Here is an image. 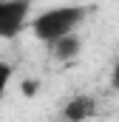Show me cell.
I'll use <instances>...</instances> for the list:
<instances>
[{
    "label": "cell",
    "mask_w": 119,
    "mask_h": 122,
    "mask_svg": "<svg viewBox=\"0 0 119 122\" xmlns=\"http://www.w3.org/2000/svg\"><path fill=\"white\" fill-rule=\"evenodd\" d=\"M62 117L71 119V122H82V119L96 117V99H94V97H85V94L71 97V99L62 105Z\"/></svg>",
    "instance_id": "cell-3"
},
{
    "label": "cell",
    "mask_w": 119,
    "mask_h": 122,
    "mask_svg": "<svg viewBox=\"0 0 119 122\" xmlns=\"http://www.w3.org/2000/svg\"><path fill=\"white\" fill-rule=\"evenodd\" d=\"M9 80H11V65L0 62V97L6 94V88H9Z\"/></svg>",
    "instance_id": "cell-5"
},
{
    "label": "cell",
    "mask_w": 119,
    "mask_h": 122,
    "mask_svg": "<svg viewBox=\"0 0 119 122\" xmlns=\"http://www.w3.org/2000/svg\"><path fill=\"white\" fill-rule=\"evenodd\" d=\"M85 20V9L82 6H54V9H45L40 11L34 20H31V34L40 40V43H54L57 37L74 31L79 23Z\"/></svg>",
    "instance_id": "cell-1"
},
{
    "label": "cell",
    "mask_w": 119,
    "mask_h": 122,
    "mask_svg": "<svg viewBox=\"0 0 119 122\" xmlns=\"http://www.w3.org/2000/svg\"><path fill=\"white\" fill-rule=\"evenodd\" d=\"M111 85L119 91V60H116V65H114V71H111Z\"/></svg>",
    "instance_id": "cell-6"
},
{
    "label": "cell",
    "mask_w": 119,
    "mask_h": 122,
    "mask_svg": "<svg viewBox=\"0 0 119 122\" xmlns=\"http://www.w3.org/2000/svg\"><path fill=\"white\" fill-rule=\"evenodd\" d=\"M48 46H51L54 60H74V57L82 51V40H79L74 31H68V34L57 37V40H54V43H48Z\"/></svg>",
    "instance_id": "cell-4"
},
{
    "label": "cell",
    "mask_w": 119,
    "mask_h": 122,
    "mask_svg": "<svg viewBox=\"0 0 119 122\" xmlns=\"http://www.w3.org/2000/svg\"><path fill=\"white\" fill-rule=\"evenodd\" d=\"M31 0H0V40H11L29 26Z\"/></svg>",
    "instance_id": "cell-2"
}]
</instances>
